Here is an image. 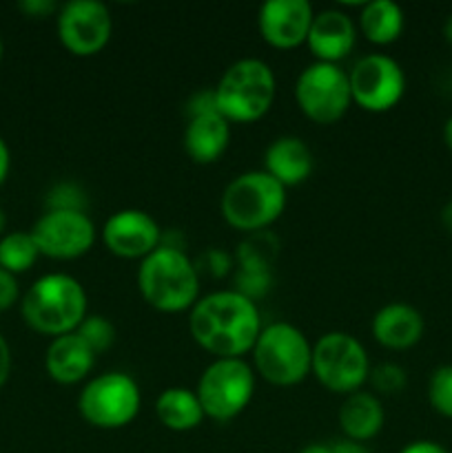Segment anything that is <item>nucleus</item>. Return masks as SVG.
<instances>
[{
  "label": "nucleus",
  "instance_id": "1",
  "mask_svg": "<svg viewBox=\"0 0 452 453\" xmlns=\"http://www.w3.org/2000/svg\"><path fill=\"white\" fill-rule=\"evenodd\" d=\"M261 327L257 303L238 290L204 295L189 310L191 336L215 358H244L255 345Z\"/></svg>",
  "mask_w": 452,
  "mask_h": 453
},
{
  "label": "nucleus",
  "instance_id": "2",
  "mask_svg": "<svg viewBox=\"0 0 452 453\" xmlns=\"http://www.w3.org/2000/svg\"><path fill=\"white\" fill-rule=\"evenodd\" d=\"M89 310L87 292L66 273L43 274L22 295L20 312L27 326L38 334L62 336L78 330Z\"/></svg>",
  "mask_w": 452,
  "mask_h": 453
},
{
  "label": "nucleus",
  "instance_id": "3",
  "mask_svg": "<svg viewBox=\"0 0 452 453\" xmlns=\"http://www.w3.org/2000/svg\"><path fill=\"white\" fill-rule=\"evenodd\" d=\"M137 288L151 308L158 312H184L199 299V273L184 248H155L137 265Z\"/></svg>",
  "mask_w": 452,
  "mask_h": 453
},
{
  "label": "nucleus",
  "instance_id": "4",
  "mask_svg": "<svg viewBox=\"0 0 452 453\" xmlns=\"http://www.w3.org/2000/svg\"><path fill=\"white\" fill-rule=\"evenodd\" d=\"M286 188L261 171H246L233 177L222 190L220 212L226 224L242 233H260L282 217Z\"/></svg>",
  "mask_w": 452,
  "mask_h": 453
},
{
  "label": "nucleus",
  "instance_id": "5",
  "mask_svg": "<svg viewBox=\"0 0 452 453\" xmlns=\"http://www.w3.org/2000/svg\"><path fill=\"white\" fill-rule=\"evenodd\" d=\"M217 109L229 122L251 124L264 118L275 102L277 80L269 62L242 58L222 73L215 84Z\"/></svg>",
  "mask_w": 452,
  "mask_h": 453
},
{
  "label": "nucleus",
  "instance_id": "6",
  "mask_svg": "<svg viewBox=\"0 0 452 453\" xmlns=\"http://www.w3.org/2000/svg\"><path fill=\"white\" fill-rule=\"evenodd\" d=\"M251 357L255 374L277 388H292L313 370V345L300 327L288 321L261 327Z\"/></svg>",
  "mask_w": 452,
  "mask_h": 453
},
{
  "label": "nucleus",
  "instance_id": "7",
  "mask_svg": "<svg viewBox=\"0 0 452 453\" xmlns=\"http://www.w3.org/2000/svg\"><path fill=\"white\" fill-rule=\"evenodd\" d=\"M195 394L207 418L229 423L253 401L255 370L244 358H213L199 374Z\"/></svg>",
  "mask_w": 452,
  "mask_h": 453
},
{
  "label": "nucleus",
  "instance_id": "8",
  "mask_svg": "<svg viewBox=\"0 0 452 453\" xmlns=\"http://www.w3.org/2000/svg\"><path fill=\"white\" fill-rule=\"evenodd\" d=\"M370 358L362 341L348 332H326L313 345L315 379L332 394L359 392L370 376Z\"/></svg>",
  "mask_w": 452,
  "mask_h": 453
},
{
  "label": "nucleus",
  "instance_id": "9",
  "mask_svg": "<svg viewBox=\"0 0 452 453\" xmlns=\"http://www.w3.org/2000/svg\"><path fill=\"white\" fill-rule=\"evenodd\" d=\"M142 407L140 385L124 372H105L82 388L78 411L91 427L120 429L137 418Z\"/></svg>",
  "mask_w": 452,
  "mask_h": 453
},
{
  "label": "nucleus",
  "instance_id": "10",
  "mask_svg": "<svg viewBox=\"0 0 452 453\" xmlns=\"http://www.w3.org/2000/svg\"><path fill=\"white\" fill-rule=\"evenodd\" d=\"M295 100L310 122H339L353 104L348 73L339 65L313 62L297 78Z\"/></svg>",
  "mask_w": 452,
  "mask_h": 453
},
{
  "label": "nucleus",
  "instance_id": "11",
  "mask_svg": "<svg viewBox=\"0 0 452 453\" xmlns=\"http://www.w3.org/2000/svg\"><path fill=\"white\" fill-rule=\"evenodd\" d=\"M353 104L368 113H386L406 93V73L394 58L368 53L359 58L348 73Z\"/></svg>",
  "mask_w": 452,
  "mask_h": 453
},
{
  "label": "nucleus",
  "instance_id": "12",
  "mask_svg": "<svg viewBox=\"0 0 452 453\" xmlns=\"http://www.w3.org/2000/svg\"><path fill=\"white\" fill-rule=\"evenodd\" d=\"M56 29L62 47L80 58L100 53L113 34V18L100 0H69L56 13Z\"/></svg>",
  "mask_w": 452,
  "mask_h": 453
},
{
  "label": "nucleus",
  "instance_id": "13",
  "mask_svg": "<svg viewBox=\"0 0 452 453\" xmlns=\"http://www.w3.org/2000/svg\"><path fill=\"white\" fill-rule=\"evenodd\" d=\"M29 233L40 255L58 261L78 259L96 243V224L80 211H44Z\"/></svg>",
  "mask_w": 452,
  "mask_h": 453
},
{
  "label": "nucleus",
  "instance_id": "14",
  "mask_svg": "<svg viewBox=\"0 0 452 453\" xmlns=\"http://www.w3.org/2000/svg\"><path fill=\"white\" fill-rule=\"evenodd\" d=\"M102 242L122 259H144L162 243V228L158 221L140 208H124L105 221Z\"/></svg>",
  "mask_w": 452,
  "mask_h": 453
},
{
  "label": "nucleus",
  "instance_id": "15",
  "mask_svg": "<svg viewBox=\"0 0 452 453\" xmlns=\"http://www.w3.org/2000/svg\"><path fill=\"white\" fill-rule=\"evenodd\" d=\"M313 18L308 0H266L257 13V27L270 47L295 49L306 44Z\"/></svg>",
  "mask_w": 452,
  "mask_h": 453
},
{
  "label": "nucleus",
  "instance_id": "16",
  "mask_svg": "<svg viewBox=\"0 0 452 453\" xmlns=\"http://www.w3.org/2000/svg\"><path fill=\"white\" fill-rule=\"evenodd\" d=\"M355 40H357V25L353 18L341 9H323L315 13L306 47L315 56V62L339 65L353 51Z\"/></svg>",
  "mask_w": 452,
  "mask_h": 453
},
{
  "label": "nucleus",
  "instance_id": "17",
  "mask_svg": "<svg viewBox=\"0 0 452 453\" xmlns=\"http://www.w3.org/2000/svg\"><path fill=\"white\" fill-rule=\"evenodd\" d=\"M372 336L381 348L408 349L417 345L424 336L425 321L424 314L410 303L394 301L377 310L372 317Z\"/></svg>",
  "mask_w": 452,
  "mask_h": 453
},
{
  "label": "nucleus",
  "instance_id": "18",
  "mask_svg": "<svg viewBox=\"0 0 452 453\" xmlns=\"http://www.w3.org/2000/svg\"><path fill=\"white\" fill-rule=\"evenodd\" d=\"M96 365V352L75 332L51 339L44 352V370L56 383H82Z\"/></svg>",
  "mask_w": 452,
  "mask_h": 453
},
{
  "label": "nucleus",
  "instance_id": "19",
  "mask_svg": "<svg viewBox=\"0 0 452 453\" xmlns=\"http://www.w3.org/2000/svg\"><path fill=\"white\" fill-rule=\"evenodd\" d=\"M315 168L310 146L297 135H282L269 144L264 153V171L284 188L304 184Z\"/></svg>",
  "mask_w": 452,
  "mask_h": 453
},
{
  "label": "nucleus",
  "instance_id": "20",
  "mask_svg": "<svg viewBox=\"0 0 452 453\" xmlns=\"http://www.w3.org/2000/svg\"><path fill=\"white\" fill-rule=\"evenodd\" d=\"M230 142V122L222 113H207L189 118L184 128L186 155L195 164H213L224 155Z\"/></svg>",
  "mask_w": 452,
  "mask_h": 453
},
{
  "label": "nucleus",
  "instance_id": "21",
  "mask_svg": "<svg viewBox=\"0 0 452 453\" xmlns=\"http://www.w3.org/2000/svg\"><path fill=\"white\" fill-rule=\"evenodd\" d=\"M386 411L377 394L359 392L348 394L339 407V427L348 441L368 442L384 429Z\"/></svg>",
  "mask_w": 452,
  "mask_h": 453
},
{
  "label": "nucleus",
  "instance_id": "22",
  "mask_svg": "<svg viewBox=\"0 0 452 453\" xmlns=\"http://www.w3.org/2000/svg\"><path fill=\"white\" fill-rule=\"evenodd\" d=\"M155 416L171 432H191V429L199 427L202 420L207 418L198 394L189 388L164 389L155 401Z\"/></svg>",
  "mask_w": 452,
  "mask_h": 453
},
{
  "label": "nucleus",
  "instance_id": "23",
  "mask_svg": "<svg viewBox=\"0 0 452 453\" xmlns=\"http://www.w3.org/2000/svg\"><path fill=\"white\" fill-rule=\"evenodd\" d=\"M406 27L403 9L394 0H370L359 12V31L372 44H390L401 35Z\"/></svg>",
  "mask_w": 452,
  "mask_h": 453
},
{
  "label": "nucleus",
  "instance_id": "24",
  "mask_svg": "<svg viewBox=\"0 0 452 453\" xmlns=\"http://www.w3.org/2000/svg\"><path fill=\"white\" fill-rule=\"evenodd\" d=\"M38 257L40 250L31 233L13 230L0 237V268L12 273L13 277L34 268Z\"/></svg>",
  "mask_w": 452,
  "mask_h": 453
},
{
  "label": "nucleus",
  "instance_id": "25",
  "mask_svg": "<svg viewBox=\"0 0 452 453\" xmlns=\"http://www.w3.org/2000/svg\"><path fill=\"white\" fill-rule=\"evenodd\" d=\"M277 252L279 242L275 239V234H270L269 230L251 233L238 246V265L239 268L270 270Z\"/></svg>",
  "mask_w": 452,
  "mask_h": 453
},
{
  "label": "nucleus",
  "instance_id": "26",
  "mask_svg": "<svg viewBox=\"0 0 452 453\" xmlns=\"http://www.w3.org/2000/svg\"><path fill=\"white\" fill-rule=\"evenodd\" d=\"M75 334H78L97 357V354L113 348L118 332H115V326L106 317H100V314H87L84 321L78 326V330H75Z\"/></svg>",
  "mask_w": 452,
  "mask_h": 453
},
{
  "label": "nucleus",
  "instance_id": "27",
  "mask_svg": "<svg viewBox=\"0 0 452 453\" xmlns=\"http://www.w3.org/2000/svg\"><path fill=\"white\" fill-rule=\"evenodd\" d=\"M428 401L437 414L452 418V365H441L428 380Z\"/></svg>",
  "mask_w": 452,
  "mask_h": 453
},
{
  "label": "nucleus",
  "instance_id": "28",
  "mask_svg": "<svg viewBox=\"0 0 452 453\" xmlns=\"http://www.w3.org/2000/svg\"><path fill=\"white\" fill-rule=\"evenodd\" d=\"M368 383H370L372 389H375L377 394H381V396H394V394L406 389L408 374L401 365H397V363H379V365L370 370Z\"/></svg>",
  "mask_w": 452,
  "mask_h": 453
},
{
  "label": "nucleus",
  "instance_id": "29",
  "mask_svg": "<svg viewBox=\"0 0 452 453\" xmlns=\"http://www.w3.org/2000/svg\"><path fill=\"white\" fill-rule=\"evenodd\" d=\"M47 211L87 212V195L74 181H60L47 193Z\"/></svg>",
  "mask_w": 452,
  "mask_h": 453
},
{
  "label": "nucleus",
  "instance_id": "30",
  "mask_svg": "<svg viewBox=\"0 0 452 453\" xmlns=\"http://www.w3.org/2000/svg\"><path fill=\"white\" fill-rule=\"evenodd\" d=\"M270 286H273V274L270 270H257V268H239L238 277H235V290L239 295L248 296L251 301L261 299L269 295Z\"/></svg>",
  "mask_w": 452,
  "mask_h": 453
},
{
  "label": "nucleus",
  "instance_id": "31",
  "mask_svg": "<svg viewBox=\"0 0 452 453\" xmlns=\"http://www.w3.org/2000/svg\"><path fill=\"white\" fill-rule=\"evenodd\" d=\"M186 113L189 118H195V115H207V113H220L215 100V88H202V91L193 93L186 104Z\"/></svg>",
  "mask_w": 452,
  "mask_h": 453
},
{
  "label": "nucleus",
  "instance_id": "32",
  "mask_svg": "<svg viewBox=\"0 0 452 453\" xmlns=\"http://www.w3.org/2000/svg\"><path fill=\"white\" fill-rule=\"evenodd\" d=\"M18 299H20V288H18L16 277L0 268V312L12 308Z\"/></svg>",
  "mask_w": 452,
  "mask_h": 453
},
{
  "label": "nucleus",
  "instance_id": "33",
  "mask_svg": "<svg viewBox=\"0 0 452 453\" xmlns=\"http://www.w3.org/2000/svg\"><path fill=\"white\" fill-rule=\"evenodd\" d=\"M199 264L207 265V270L211 277L220 279L230 270V257L226 255L224 250H217V248H213V250H208L207 255L202 257V261H199Z\"/></svg>",
  "mask_w": 452,
  "mask_h": 453
},
{
  "label": "nucleus",
  "instance_id": "34",
  "mask_svg": "<svg viewBox=\"0 0 452 453\" xmlns=\"http://www.w3.org/2000/svg\"><path fill=\"white\" fill-rule=\"evenodd\" d=\"M18 7H20V12L27 13L29 18H47L51 16L53 12L58 13V9H60L53 0H22Z\"/></svg>",
  "mask_w": 452,
  "mask_h": 453
},
{
  "label": "nucleus",
  "instance_id": "35",
  "mask_svg": "<svg viewBox=\"0 0 452 453\" xmlns=\"http://www.w3.org/2000/svg\"><path fill=\"white\" fill-rule=\"evenodd\" d=\"M9 374H12V349L4 336L0 334V388L7 383Z\"/></svg>",
  "mask_w": 452,
  "mask_h": 453
},
{
  "label": "nucleus",
  "instance_id": "36",
  "mask_svg": "<svg viewBox=\"0 0 452 453\" xmlns=\"http://www.w3.org/2000/svg\"><path fill=\"white\" fill-rule=\"evenodd\" d=\"M399 453H448V449L434 441H415L403 447Z\"/></svg>",
  "mask_w": 452,
  "mask_h": 453
},
{
  "label": "nucleus",
  "instance_id": "37",
  "mask_svg": "<svg viewBox=\"0 0 452 453\" xmlns=\"http://www.w3.org/2000/svg\"><path fill=\"white\" fill-rule=\"evenodd\" d=\"M9 168H12V153H9L7 142L0 137V186H3L4 180H7Z\"/></svg>",
  "mask_w": 452,
  "mask_h": 453
},
{
  "label": "nucleus",
  "instance_id": "38",
  "mask_svg": "<svg viewBox=\"0 0 452 453\" xmlns=\"http://www.w3.org/2000/svg\"><path fill=\"white\" fill-rule=\"evenodd\" d=\"M331 447H332V453H368V449L362 445V442L348 441V438H344V441L335 442V445Z\"/></svg>",
  "mask_w": 452,
  "mask_h": 453
},
{
  "label": "nucleus",
  "instance_id": "39",
  "mask_svg": "<svg viewBox=\"0 0 452 453\" xmlns=\"http://www.w3.org/2000/svg\"><path fill=\"white\" fill-rule=\"evenodd\" d=\"M441 224L452 234V199L441 208Z\"/></svg>",
  "mask_w": 452,
  "mask_h": 453
},
{
  "label": "nucleus",
  "instance_id": "40",
  "mask_svg": "<svg viewBox=\"0 0 452 453\" xmlns=\"http://www.w3.org/2000/svg\"><path fill=\"white\" fill-rule=\"evenodd\" d=\"M300 453H332V447L323 445V442H310V445H306Z\"/></svg>",
  "mask_w": 452,
  "mask_h": 453
},
{
  "label": "nucleus",
  "instance_id": "41",
  "mask_svg": "<svg viewBox=\"0 0 452 453\" xmlns=\"http://www.w3.org/2000/svg\"><path fill=\"white\" fill-rule=\"evenodd\" d=\"M443 142H446L448 149L452 150V115L446 119V124H443Z\"/></svg>",
  "mask_w": 452,
  "mask_h": 453
},
{
  "label": "nucleus",
  "instance_id": "42",
  "mask_svg": "<svg viewBox=\"0 0 452 453\" xmlns=\"http://www.w3.org/2000/svg\"><path fill=\"white\" fill-rule=\"evenodd\" d=\"M443 35H446L448 42L452 44V13H450V16H448L446 25H443Z\"/></svg>",
  "mask_w": 452,
  "mask_h": 453
},
{
  "label": "nucleus",
  "instance_id": "43",
  "mask_svg": "<svg viewBox=\"0 0 452 453\" xmlns=\"http://www.w3.org/2000/svg\"><path fill=\"white\" fill-rule=\"evenodd\" d=\"M4 226H7V217H4V211L0 208V237H3L4 233Z\"/></svg>",
  "mask_w": 452,
  "mask_h": 453
},
{
  "label": "nucleus",
  "instance_id": "44",
  "mask_svg": "<svg viewBox=\"0 0 452 453\" xmlns=\"http://www.w3.org/2000/svg\"><path fill=\"white\" fill-rule=\"evenodd\" d=\"M3 53H4V47H3V40H0V60H3Z\"/></svg>",
  "mask_w": 452,
  "mask_h": 453
}]
</instances>
